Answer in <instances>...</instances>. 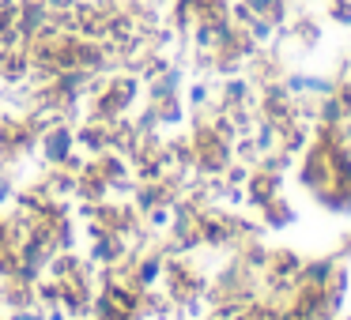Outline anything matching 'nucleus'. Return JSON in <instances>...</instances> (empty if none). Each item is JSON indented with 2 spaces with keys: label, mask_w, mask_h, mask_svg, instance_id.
Instances as JSON below:
<instances>
[]
</instances>
